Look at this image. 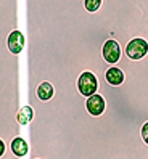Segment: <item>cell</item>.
Returning a JSON list of instances; mask_svg holds the SVG:
<instances>
[{
  "instance_id": "cell-7",
  "label": "cell",
  "mask_w": 148,
  "mask_h": 159,
  "mask_svg": "<svg viewBox=\"0 0 148 159\" xmlns=\"http://www.w3.org/2000/svg\"><path fill=\"white\" fill-rule=\"evenodd\" d=\"M34 93H35V97L39 98L40 101H50L55 97V87H53L52 82L44 80V82H40L39 85H37ZM29 95H31V93H29Z\"/></svg>"
},
{
  "instance_id": "cell-5",
  "label": "cell",
  "mask_w": 148,
  "mask_h": 159,
  "mask_svg": "<svg viewBox=\"0 0 148 159\" xmlns=\"http://www.w3.org/2000/svg\"><path fill=\"white\" fill-rule=\"evenodd\" d=\"M10 149H12V153L13 156H16L18 159H23L24 156H27L31 153V145L29 142L21 137V135H16L12 138V142H10Z\"/></svg>"
},
{
  "instance_id": "cell-1",
  "label": "cell",
  "mask_w": 148,
  "mask_h": 159,
  "mask_svg": "<svg viewBox=\"0 0 148 159\" xmlns=\"http://www.w3.org/2000/svg\"><path fill=\"white\" fill-rule=\"evenodd\" d=\"M98 87H100V80L97 77V74H94L92 71L81 72L76 79V89L79 92V95L84 97V98L95 95L98 92Z\"/></svg>"
},
{
  "instance_id": "cell-8",
  "label": "cell",
  "mask_w": 148,
  "mask_h": 159,
  "mask_svg": "<svg viewBox=\"0 0 148 159\" xmlns=\"http://www.w3.org/2000/svg\"><path fill=\"white\" fill-rule=\"evenodd\" d=\"M140 138H142V142L145 145H148V120L143 122L142 127H140Z\"/></svg>"
},
{
  "instance_id": "cell-9",
  "label": "cell",
  "mask_w": 148,
  "mask_h": 159,
  "mask_svg": "<svg viewBox=\"0 0 148 159\" xmlns=\"http://www.w3.org/2000/svg\"><path fill=\"white\" fill-rule=\"evenodd\" d=\"M0 154L5 156V142H3V140L0 142Z\"/></svg>"
},
{
  "instance_id": "cell-4",
  "label": "cell",
  "mask_w": 148,
  "mask_h": 159,
  "mask_svg": "<svg viewBox=\"0 0 148 159\" xmlns=\"http://www.w3.org/2000/svg\"><path fill=\"white\" fill-rule=\"evenodd\" d=\"M26 45H27V37L21 29H13L7 35V48L15 57H18L26 48Z\"/></svg>"
},
{
  "instance_id": "cell-3",
  "label": "cell",
  "mask_w": 148,
  "mask_h": 159,
  "mask_svg": "<svg viewBox=\"0 0 148 159\" xmlns=\"http://www.w3.org/2000/svg\"><path fill=\"white\" fill-rule=\"evenodd\" d=\"M101 57H103V60L108 63V64H118L119 60L123 58V55H124V50H123V47L121 43H119L118 40L114 39H108L103 47H101Z\"/></svg>"
},
{
  "instance_id": "cell-2",
  "label": "cell",
  "mask_w": 148,
  "mask_h": 159,
  "mask_svg": "<svg viewBox=\"0 0 148 159\" xmlns=\"http://www.w3.org/2000/svg\"><path fill=\"white\" fill-rule=\"evenodd\" d=\"M124 55L132 61L143 60L148 55V40L142 39V37H134L124 47Z\"/></svg>"
},
{
  "instance_id": "cell-6",
  "label": "cell",
  "mask_w": 148,
  "mask_h": 159,
  "mask_svg": "<svg viewBox=\"0 0 148 159\" xmlns=\"http://www.w3.org/2000/svg\"><path fill=\"white\" fill-rule=\"evenodd\" d=\"M35 117V111L34 108L27 103V105H23L20 109L16 111V122L20 127H27Z\"/></svg>"
}]
</instances>
